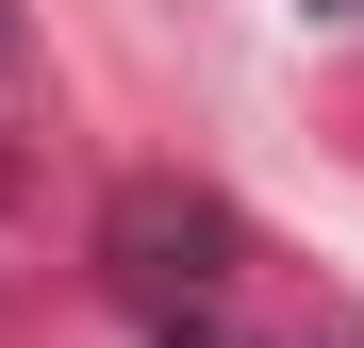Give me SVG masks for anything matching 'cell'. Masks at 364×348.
I'll return each mask as SVG.
<instances>
[{
    "mask_svg": "<svg viewBox=\"0 0 364 348\" xmlns=\"http://www.w3.org/2000/svg\"><path fill=\"white\" fill-rule=\"evenodd\" d=\"M166 348H232V332H215V315H182V332H166Z\"/></svg>",
    "mask_w": 364,
    "mask_h": 348,
    "instance_id": "obj_1",
    "label": "cell"
},
{
    "mask_svg": "<svg viewBox=\"0 0 364 348\" xmlns=\"http://www.w3.org/2000/svg\"><path fill=\"white\" fill-rule=\"evenodd\" d=\"M0 50H17V0H0Z\"/></svg>",
    "mask_w": 364,
    "mask_h": 348,
    "instance_id": "obj_2",
    "label": "cell"
},
{
    "mask_svg": "<svg viewBox=\"0 0 364 348\" xmlns=\"http://www.w3.org/2000/svg\"><path fill=\"white\" fill-rule=\"evenodd\" d=\"M315 17H364V0H315Z\"/></svg>",
    "mask_w": 364,
    "mask_h": 348,
    "instance_id": "obj_3",
    "label": "cell"
}]
</instances>
